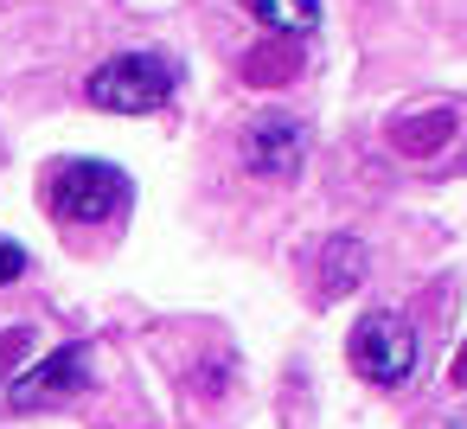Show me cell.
Instances as JSON below:
<instances>
[{
    "instance_id": "obj_6",
    "label": "cell",
    "mask_w": 467,
    "mask_h": 429,
    "mask_svg": "<svg viewBox=\"0 0 467 429\" xmlns=\"http://www.w3.org/2000/svg\"><path fill=\"white\" fill-rule=\"evenodd\" d=\"M275 39H307L320 26V0H244Z\"/></svg>"
},
{
    "instance_id": "obj_10",
    "label": "cell",
    "mask_w": 467,
    "mask_h": 429,
    "mask_svg": "<svg viewBox=\"0 0 467 429\" xmlns=\"http://www.w3.org/2000/svg\"><path fill=\"white\" fill-rule=\"evenodd\" d=\"M20 269H26V250H20L14 237H0V288H7V282H14Z\"/></svg>"
},
{
    "instance_id": "obj_9",
    "label": "cell",
    "mask_w": 467,
    "mask_h": 429,
    "mask_svg": "<svg viewBox=\"0 0 467 429\" xmlns=\"http://www.w3.org/2000/svg\"><path fill=\"white\" fill-rule=\"evenodd\" d=\"M441 135H448V116H435L429 129H416V122H403V129H397V148H410V154H416V148H435Z\"/></svg>"
},
{
    "instance_id": "obj_7",
    "label": "cell",
    "mask_w": 467,
    "mask_h": 429,
    "mask_svg": "<svg viewBox=\"0 0 467 429\" xmlns=\"http://www.w3.org/2000/svg\"><path fill=\"white\" fill-rule=\"evenodd\" d=\"M320 263L333 269V276L320 282V295H346V288L358 282V263H365V250H358L352 237H339V244H327V256H320Z\"/></svg>"
},
{
    "instance_id": "obj_5",
    "label": "cell",
    "mask_w": 467,
    "mask_h": 429,
    "mask_svg": "<svg viewBox=\"0 0 467 429\" xmlns=\"http://www.w3.org/2000/svg\"><path fill=\"white\" fill-rule=\"evenodd\" d=\"M90 384V346L84 340H71V346H58V352H46L39 365H26L20 378H14V410H46V403H65V397H78Z\"/></svg>"
},
{
    "instance_id": "obj_1",
    "label": "cell",
    "mask_w": 467,
    "mask_h": 429,
    "mask_svg": "<svg viewBox=\"0 0 467 429\" xmlns=\"http://www.w3.org/2000/svg\"><path fill=\"white\" fill-rule=\"evenodd\" d=\"M173 90H180V65L161 58V52H122V58L97 65L90 84H84V97H90L97 110H109V116H148V110H161Z\"/></svg>"
},
{
    "instance_id": "obj_2",
    "label": "cell",
    "mask_w": 467,
    "mask_h": 429,
    "mask_svg": "<svg viewBox=\"0 0 467 429\" xmlns=\"http://www.w3.org/2000/svg\"><path fill=\"white\" fill-rule=\"evenodd\" d=\"M129 205V173L109 161H65L52 180V212L71 225H103Z\"/></svg>"
},
{
    "instance_id": "obj_3",
    "label": "cell",
    "mask_w": 467,
    "mask_h": 429,
    "mask_svg": "<svg viewBox=\"0 0 467 429\" xmlns=\"http://www.w3.org/2000/svg\"><path fill=\"white\" fill-rule=\"evenodd\" d=\"M346 352H352V365H358V371H365L371 384L397 391V384H403V378L416 371V327H410L403 314L378 308V314H365V320L352 327Z\"/></svg>"
},
{
    "instance_id": "obj_11",
    "label": "cell",
    "mask_w": 467,
    "mask_h": 429,
    "mask_svg": "<svg viewBox=\"0 0 467 429\" xmlns=\"http://www.w3.org/2000/svg\"><path fill=\"white\" fill-rule=\"evenodd\" d=\"M26 346H33V333H26V327H14V333H0V365H7V359H20ZM0 378H7V371H0Z\"/></svg>"
},
{
    "instance_id": "obj_8",
    "label": "cell",
    "mask_w": 467,
    "mask_h": 429,
    "mask_svg": "<svg viewBox=\"0 0 467 429\" xmlns=\"http://www.w3.org/2000/svg\"><path fill=\"white\" fill-rule=\"evenodd\" d=\"M244 71H250V84H269V78H295V52H269V46H256V52L244 58Z\"/></svg>"
},
{
    "instance_id": "obj_4",
    "label": "cell",
    "mask_w": 467,
    "mask_h": 429,
    "mask_svg": "<svg viewBox=\"0 0 467 429\" xmlns=\"http://www.w3.org/2000/svg\"><path fill=\"white\" fill-rule=\"evenodd\" d=\"M307 141H314V135H307L301 116H288V110H263V116L244 129V167L263 173V180H288V173H301Z\"/></svg>"
},
{
    "instance_id": "obj_12",
    "label": "cell",
    "mask_w": 467,
    "mask_h": 429,
    "mask_svg": "<svg viewBox=\"0 0 467 429\" xmlns=\"http://www.w3.org/2000/svg\"><path fill=\"white\" fill-rule=\"evenodd\" d=\"M448 429H467V410H461V416H448Z\"/></svg>"
}]
</instances>
